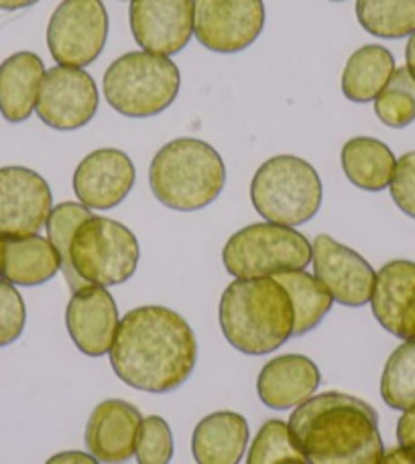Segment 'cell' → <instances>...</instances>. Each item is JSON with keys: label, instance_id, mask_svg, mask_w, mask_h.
I'll use <instances>...</instances> for the list:
<instances>
[{"label": "cell", "instance_id": "cb8c5ba5", "mask_svg": "<svg viewBox=\"0 0 415 464\" xmlns=\"http://www.w3.org/2000/svg\"><path fill=\"white\" fill-rule=\"evenodd\" d=\"M395 72V57L383 45H362L348 57L343 72V94L351 102H371Z\"/></svg>", "mask_w": 415, "mask_h": 464}, {"label": "cell", "instance_id": "52a82bcc", "mask_svg": "<svg viewBox=\"0 0 415 464\" xmlns=\"http://www.w3.org/2000/svg\"><path fill=\"white\" fill-rule=\"evenodd\" d=\"M222 263L235 279L302 271L312 263V243L294 227L256 222L228 238L222 248Z\"/></svg>", "mask_w": 415, "mask_h": 464}, {"label": "cell", "instance_id": "836d02e7", "mask_svg": "<svg viewBox=\"0 0 415 464\" xmlns=\"http://www.w3.org/2000/svg\"><path fill=\"white\" fill-rule=\"evenodd\" d=\"M397 442L400 446L415 449V408L403 411V416L397 421Z\"/></svg>", "mask_w": 415, "mask_h": 464}, {"label": "cell", "instance_id": "9a60e30c", "mask_svg": "<svg viewBox=\"0 0 415 464\" xmlns=\"http://www.w3.org/2000/svg\"><path fill=\"white\" fill-rule=\"evenodd\" d=\"M137 171L121 149H96L73 171V192L90 210H112L135 186Z\"/></svg>", "mask_w": 415, "mask_h": 464}, {"label": "cell", "instance_id": "e575fe53", "mask_svg": "<svg viewBox=\"0 0 415 464\" xmlns=\"http://www.w3.org/2000/svg\"><path fill=\"white\" fill-rule=\"evenodd\" d=\"M45 464H101L90 452L80 450H65L60 454H53Z\"/></svg>", "mask_w": 415, "mask_h": 464}, {"label": "cell", "instance_id": "ba28073f", "mask_svg": "<svg viewBox=\"0 0 415 464\" xmlns=\"http://www.w3.org/2000/svg\"><path fill=\"white\" fill-rule=\"evenodd\" d=\"M140 248L132 230L104 217H90L76 228L70 261L84 284L121 285L135 276Z\"/></svg>", "mask_w": 415, "mask_h": 464}, {"label": "cell", "instance_id": "ffe728a7", "mask_svg": "<svg viewBox=\"0 0 415 464\" xmlns=\"http://www.w3.org/2000/svg\"><path fill=\"white\" fill-rule=\"evenodd\" d=\"M62 271L60 255L41 235H0V277L13 285L37 287Z\"/></svg>", "mask_w": 415, "mask_h": 464}, {"label": "cell", "instance_id": "603a6c76", "mask_svg": "<svg viewBox=\"0 0 415 464\" xmlns=\"http://www.w3.org/2000/svg\"><path fill=\"white\" fill-rule=\"evenodd\" d=\"M346 179L364 192H383L391 186L397 160L383 140L354 137L346 140L340 153Z\"/></svg>", "mask_w": 415, "mask_h": 464}, {"label": "cell", "instance_id": "4316f807", "mask_svg": "<svg viewBox=\"0 0 415 464\" xmlns=\"http://www.w3.org/2000/svg\"><path fill=\"white\" fill-rule=\"evenodd\" d=\"M381 397L391 410L415 408V338L397 346L381 375Z\"/></svg>", "mask_w": 415, "mask_h": 464}, {"label": "cell", "instance_id": "9c48e42d", "mask_svg": "<svg viewBox=\"0 0 415 464\" xmlns=\"http://www.w3.org/2000/svg\"><path fill=\"white\" fill-rule=\"evenodd\" d=\"M108 39V13L102 0H62L47 24V47L53 60L86 68L98 60Z\"/></svg>", "mask_w": 415, "mask_h": 464}, {"label": "cell", "instance_id": "6da1fadb", "mask_svg": "<svg viewBox=\"0 0 415 464\" xmlns=\"http://www.w3.org/2000/svg\"><path fill=\"white\" fill-rule=\"evenodd\" d=\"M108 354L122 383L147 393H171L192 377L198 341L178 312L140 305L121 318Z\"/></svg>", "mask_w": 415, "mask_h": 464}, {"label": "cell", "instance_id": "d6a6232c", "mask_svg": "<svg viewBox=\"0 0 415 464\" xmlns=\"http://www.w3.org/2000/svg\"><path fill=\"white\" fill-rule=\"evenodd\" d=\"M389 189H391L397 208L415 220V151L405 153L397 160Z\"/></svg>", "mask_w": 415, "mask_h": 464}, {"label": "cell", "instance_id": "ac0fdd59", "mask_svg": "<svg viewBox=\"0 0 415 464\" xmlns=\"http://www.w3.org/2000/svg\"><path fill=\"white\" fill-rule=\"evenodd\" d=\"M140 411L122 400H104L90 413L84 442L101 464H124L135 457Z\"/></svg>", "mask_w": 415, "mask_h": 464}, {"label": "cell", "instance_id": "5bb4252c", "mask_svg": "<svg viewBox=\"0 0 415 464\" xmlns=\"http://www.w3.org/2000/svg\"><path fill=\"white\" fill-rule=\"evenodd\" d=\"M130 31L149 53L176 55L194 35V0H130Z\"/></svg>", "mask_w": 415, "mask_h": 464}, {"label": "cell", "instance_id": "8d00e7d4", "mask_svg": "<svg viewBox=\"0 0 415 464\" xmlns=\"http://www.w3.org/2000/svg\"><path fill=\"white\" fill-rule=\"evenodd\" d=\"M37 3L39 0H0V11H21Z\"/></svg>", "mask_w": 415, "mask_h": 464}, {"label": "cell", "instance_id": "74e56055", "mask_svg": "<svg viewBox=\"0 0 415 464\" xmlns=\"http://www.w3.org/2000/svg\"><path fill=\"white\" fill-rule=\"evenodd\" d=\"M405 68L410 70V73L413 76V80H415V33L413 35L410 37V41H408V47H405Z\"/></svg>", "mask_w": 415, "mask_h": 464}, {"label": "cell", "instance_id": "44dd1931", "mask_svg": "<svg viewBox=\"0 0 415 464\" xmlns=\"http://www.w3.org/2000/svg\"><path fill=\"white\" fill-rule=\"evenodd\" d=\"M248 444V424L236 411H214L198 421L192 454L198 464H238Z\"/></svg>", "mask_w": 415, "mask_h": 464}, {"label": "cell", "instance_id": "7402d4cb", "mask_svg": "<svg viewBox=\"0 0 415 464\" xmlns=\"http://www.w3.org/2000/svg\"><path fill=\"white\" fill-rule=\"evenodd\" d=\"M43 60L33 52H19L0 63V114L8 122H23L35 112Z\"/></svg>", "mask_w": 415, "mask_h": 464}, {"label": "cell", "instance_id": "7c38bea8", "mask_svg": "<svg viewBox=\"0 0 415 464\" xmlns=\"http://www.w3.org/2000/svg\"><path fill=\"white\" fill-rule=\"evenodd\" d=\"M312 265L315 279L340 305L362 308L371 302L377 271L354 248L318 235L312 243Z\"/></svg>", "mask_w": 415, "mask_h": 464}, {"label": "cell", "instance_id": "e0dca14e", "mask_svg": "<svg viewBox=\"0 0 415 464\" xmlns=\"http://www.w3.org/2000/svg\"><path fill=\"white\" fill-rule=\"evenodd\" d=\"M372 316L389 334L415 338V263L395 259L377 271L371 294Z\"/></svg>", "mask_w": 415, "mask_h": 464}, {"label": "cell", "instance_id": "d6986e66", "mask_svg": "<svg viewBox=\"0 0 415 464\" xmlns=\"http://www.w3.org/2000/svg\"><path fill=\"white\" fill-rule=\"evenodd\" d=\"M322 383V372L304 354H281L271 359L256 377V393L263 405L284 411L308 401Z\"/></svg>", "mask_w": 415, "mask_h": 464}, {"label": "cell", "instance_id": "f1b7e54d", "mask_svg": "<svg viewBox=\"0 0 415 464\" xmlns=\"http://www.w3.org/2000/svg\"><path fill=\"white\" fill-rule=\"evenodd\" d=\"M246 464H310L294 440L289 426L281 420H269L256 432L248 449Z\"/></svg>", "mask_w": 415, "mask_h": 464}, {"label": "cell", "instance_id": "484cf974", "mask_svg": "<svg viewBox=\"0 0 415 464\" xmlns=\"http://www.w3.org/2000/svg\"><path fill=\"white\" fill-rule=\"evenodd\" d=\"M356 19L371 35L403 39L415 33V0H356Z\"/></svg>", "mask_w": 415, "mask_h": 464}, {"label": "cell", "instance_id": "83f0119b", "mask_svg": "<svg viewBox=\"0 0 415 464\" xmlns=\"http://www.w3.org/2000/svg\"><path fill=\"white\" fill-rule=\"evenodd\" d=\"M90 217H92V210L86 208L84 204L63 202V204L55 206L52 214H49L47 225H45L47 238H49V243L53 245L57 255H60L62 273H63L65 281H68V285L72 287V292L84 287L86 284L78 277V273L72 267L70 243H72V237H73V232H76V228Z\"/></svg>", "mask_w": 415, "mask_h": 464}, {"label": "cell", "instance_id": "3957f363", "mask_svg": "<svg viewBox=\"0 0 415 464\" xmlns=\"http://www.w3.org/2000/svg\"><path fill=\"white\" fill-rule=\"evenodd\" d=\"M218 316L228 344L248 356L269 354L294 336V302L275 277L232 281L220 297Z\"/></svg>", "mask_w": 415, "mask_h": 464}, {"label": "cell", "instance_id": "5b68a950", "mask_svg": "<svg viewBox=\"0 0 415 464\" xmlns=\"http://www.w3.org/2000/svg\"><path fill=\"white\" fill-rule=\"evenodd\" d=\"M181 76L169 57L130 52L114 60L104 73L106 102L130 119H149L168 111L179 94Z\"/></svg>", "mask_w": 415, "mask_h": 464}, {"label": "cell", "instance_id": "4dcf8cb0", "mask_svg": "<svg viewBox=\"0 0 415 464\" xmlns=\"http://www.w3.org/2000/svg\"><path fill=\"white\" fill-rule=\"evenodd\" d=\"M135 457L139 464H169L173 459V434L168 421L147 416L139 426Z\"/></svg>", "mask_w": 415, "mask_h": 464}, {"label": "cell", "instance_id": "277c9868", "mask_svg": "<svg viewBox=\"0 0 415 464\" xmlns=\"http://www.w3.org/2000/svg\"><path fill=\"white\" fill-rule=\"evenodd\" d=\"M227 184L220 153L206 140L181 137L155 153L149 186L165 208L196 212L210 206Z\"/></svg>", "mask_w": 415, "mask_h": 464}, {"label": "cell", "instance_id": "7a4b0ae2", "mask_svg": "<svg viewBox=\"0 0 415 464\" xmlns=\"http://www.w3.org/2000/svg\"><path fill=\"white\" fill-rule=\"evenodd\" d=\"M287 426L310 464H381L385 457L379 413L354 395H312Z\"/></svg>", "mask_w": 415, "mask_h": 464}, {"label": "cell", "instance_id": "30bf717a", "mask_svg": "<svg viewBox=\"0 0 415 464\" xmlns=\"http://www.w3.org/2000/svg\"><path fill=\"white\" fill-rule=\"evenodd\" d=\"M263 27V0H194V35L210 52H245Z\"/></svg>", "mask_w": 415, "mask_h": 464}, {"label": "cell", "instance_id": "8992f818", "mask_svg": "<svg viewBox=\"0 0 415 464\" xmlns=\"http://www.w3.org/2000/svg\"><path fill=\"white\" fill-rule=\"evenodd\" d=\"M323 186L314 165L295 155L265 161L251 181V202L261 217L284 227H300L318 214Z\"/></svg>", "mask_w": 415, "mask_h": 464}, {"label": "cell", "instance_id": "d590c367", "mask_svg": "<svg viewBox=\"0 0 415 464\" xmlns=\"http://www.w3.org/2000/svg\"><path fill=\"white\" fill-rule=\"evenodd\" d=\"M381 464H415V449H408V446H397L385 452Z\"/></svg>", "mask_w": 415, "mask_h": 464}, {"label": "cell", "instance_id": "f35d334b", "mask_svg": "<svg viewBox=\"0 0 415 464\" xmlns=\"http://www.w3.org/2000/svg\"><path fill=\"white\" fill-rule=\"evenodd\" d=\"M332 3H343V0H332Z\"/></svg>", "mask_w": 415, "mask_h": 464}, {"label": "cell", "instance_id": "2e32d148", "mask_svg": "<svg viewBox=\"0 0 415 464\" xmlns=\"http://www.w3.org/2000/svg\"><path fill=\"white\" fill-rule=\"evenodd\" d=\"M119 322V308L106 287L86 284L72 292L65 310V326L72 343L86 356L98 359L111 353Z\"/></svg>", "mask_w": 415, "mask_h": 464}, {"label": "cell", "instance_id": "4fadbf2b", "mask_svg": "<svg viewBox=\"0 0 415 464\" xmlns=\"http://www.w3.org/2000/svg\"><path fill=\"white\" fill-rule=\"evenodd\" d=\"M52 210L45 178L19 165L0 168V235H39Z\"/></svg>", "mask_w": 415, "mask_h": 464}, {"label": "cell", "instance_id": "d4e9b609", "mask_svg": "<svg viewBox=\"0 0 415 464\" xmlns=\"http://www.w3.org/2000/svg\"><path fill=\"white\" fill-rule=\"evenodd\" d=\"M275 277L281 285L287 289L294 302L295 326L294 336H304L320 326V322L328 316L334 304V297L323 287L315 276L302 271H285L277 273Z\"/></svg>", "mask_w": 415, "mask_h": 464}, {"label": "cell", "instance_id": "f546056e", "mask_svg": "<svg viewBox=\"0 0 415 464\" xmlns=\"http://www.w3.org/2000/svg\"><path fill=\"white\" fill-rule=\"evenodd\" d=\"M375 114L391 129H405L415 121V80L408 68H395L375 98Z\"/></svg>", "mask_w": 415, "mask_h": 464}, {"label": "cell", "instance_id": "1f68e13d", "mask_svg": "<svg viewBox=\"0 0 415 464\" xmlns=\"http://www.w3.org/2000/svg\"><path fill=\"white\" fill-rule=\"evenodd\" d=\"M24 322H27V308L21 294L13 284L0 277V346L19 341Z\"/></svg>", "mask_w": 415, "mask_h": 464}, {"label": "cell", "instance_id": "8fae6325", "mask_svg": "<svg viewBox=\"0 0 415 464\" xmlns=\"http://www.w3.org/2000/svg\"><path fill=\"white\" fill-rule=\"evenodd\" d=\"M98 88L86 70L55 65L41 80L35 112L49 129L78 130L94 119Z\"/></svg>", "mask_w": 415, "mask_h": 464}]
</instances>
